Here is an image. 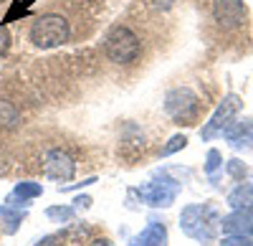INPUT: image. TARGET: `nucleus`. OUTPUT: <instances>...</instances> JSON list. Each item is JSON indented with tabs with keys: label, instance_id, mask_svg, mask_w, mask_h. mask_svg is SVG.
<instances>
[{
	"label": "nucleus",
	"instance_id": "obj_12",
	"mask_svg": "<svg viewBox=\"0 0 253 246\" xmlns=\"http://www.w3.org/2000/svg\"><path fill=\"white\" fill-rule=\"evenodd\" d=\"M228 203H230V206H233L236 211L243 208V206H253V186H248V183L238 186L233 193L228 196Z\"/></svg>",
	"mask_w": 253,
	"mask_h": 246
},
{
	"label": "nucleus",
	"instance_id": "obj_1",
	"mask_svg": "<svg viewBox=\"0 0 253 246\" xmlns=\"http://www.w3.org/2000/svg\"><path fill=\"white\" fill-rule=\"evenodd\" d=\"M28 38L36 49H56L69 44L71 38V26L63 15L48 13V15H41L33 20V26L28 31Z\"/></svg>",
	"mask_w": 253,
	"mask_h": 246
},
{
	"label": "nucleus",
	"instance_id": "obj_5",
	"mask_svg": "<svg viewBox=\"0 0 253 246\" xmlns=\"http://www.w3.org/2000/svg\"><path fill=\"white\" fill-rule=\"evenodd\" d=\"M238 109H241V99H238L236 94L225 97L220 104H218V109L213 112V117L208 119V125L200 130V137H203V140H213L215 135H220V132L230 125V119L236 117Z\"/></svg>",
	"mask_w": 253,
	"mask_h": 246
},
{
	"label": "nucleus",
	"instance_id": "obj_6",
	"mask_svg": "<svg viewBox=\"0 0 253 246\" xmlns=\"http://www.w3.org/2000/svg\"><path fill=\"white\" fill-rule=\"evenodd\" d=\"M180 186L175 180H155V183H147V186L139 188V196L150 203V206H170L175 200Z\"/></svg>",
	"mask_w": 253,
	"mask_h": 246
},
{
	"label": "nucleus",
	"instance_id": "obj_10",
	"mask_svg": "<svg viewBox=\"0 0 253 246\" xmlns=\"http://www.w3.org/2000/svg\"><path fill=\"white\" fill-rule=\"evenodd\" d=\"M225 140L233 145L236 150L248 148L253 142V122L251 119H241V122H230L225 127Z\"/></svg>",
	"mask_w": 253,
	"mask_h": 246
},
{
	"label": "nucleus",
	"instance_id": "obj_3",
	"mask_svg": "<svg viewBox=\"0 0 253 246\" xmlns=\"http://www.w3.org/2000/svg\"><path fill=\"white\" fill-rule=\"evenodd\" d=\"M220 226L218 213L210 206H187L180 216V229L198 241H210Z\"/></svg>",
	"mask_w": 253,
	"mask_h": 246
},
{
	"label": "nucleus",
	"instance_id": "obj_15",
	"mask_svg": "<svg viewBox=\"0 0 253 246\" xmlns=\"http://www.w3.org/2000/svg\"><path fill=\"white\" fill-rule=\"evenodd\" d=\"M0 221L5 223V231H8V234H15L18 223H20V213H15V211H10V208H5V206H0Z\"/></svg>",
	"mask_w": 253,
	"mask_h": 246
},
{
	"label": "nucleus",
	"instance_id": "obj_14",
	"mask_svg": "<svg viewBox=\"0 0 253 246\" xmlns=\"http://www.w3.org/2000/svg\"><path fill=\"white\" fill-rule=\"evenodd\" d=\"M43 193V188L38 186V183H18L15 191H13V198H20V200H26V198H36Z\"/></svg>",
	"mask_w": 253,
	"mask_h": 246
},
{
	"label": "nucleus",
	"instance_id": "obj_16",
	"mask_svg": "<svg viewBox=\"0 0 253 246\" xmlns=\"http://www.w3.org/2000/svg\"><path fill=\"white\" fill-rule=\"evenodd\" d=\"M46 216L48 218H53V221H71L74 218V208H66V206H53V208H48L46 211Z\"/></svg>",
	"mask_w": 253,
	"mask_h": 246
},
{
	"label": "nucleus",
	"instance_id": "obj_26",
	"mask_svg": "<svg viewBox=\"0 0 253 246\" xmlns=\"http://www.w3.org/2000/svg\"><path fill=\"white\" fill-rule=\"evenodd\" d=\"M89 246H112V241H107V239H94Z\"/></svg>",
	"mask_w": 253,
	"mask_h": 246
},
{
	"label": "nucleus",
	"instance_id": "obj_4",
	"mask_svg": "<svg viewBox=\"0 0 253 246\" xmlns=\"http://www.w3.org/2000/svg\"><path fill=\"white\" fill-rule=\"evenodd\" d=\"M198 107H200V101H198V97L190 92V89H172L170 94H167V99H165V109H167V114H170L175 122H185V125H190V119H193L195 114H198Z\"/></svg>",
	"mask_w": 253,
	"mask_h": 246
},
{
	"label": "nucleus",
	"instance_id": "obj_24",
	"mask_svg": "<svg viewBox=\"0 0 253 246\" xmlns=\"http://www.w3.org/2000/svg\"><path fill=\"white\" fill-rule=\"evenodd\" d=\"M228 170L233 173L236 178H241V173H243V168H241V162H238V160H230V165H228Z\"/></svg>",
	"mask_w": 253,
	"mask_h": 246
},
{
	"label": "nucleus",
	"instance_id": "obj_21",
	"mask_svg": "<svg viewBox=\"0 0 253 246\" xmlns=\"http://www.w3.org/2000/svg\"><path fill=\"white\" fill-rule=\"evenodd\" d=\"M8 49H10V33H8V28L3 23H0V56H3Z\"/></svg>",
	"mask_w": 253,
	"mask_h": 246
},
{
	"label": "nucleus",
	"instance_id": "obj_8",
	"mask_svg": "<svg viewBox=\"0 0 253 246\" xmlns=\"http://www.w3.org/2000/svg\"><path fill=\"white\" fill-rule=\"evenodd\" d=\"M46 173L48 178L53 180H71L74 173H76V162L71 160L69 152H63V150H51L48 157H46Z\"/></svg>",
	"mask_w": 253,
	"mask_h": 246
},
{
	"label": "nucleus",
	"instance_id": "obj_13",
	"mask_svg": "<svg viewBox=\"0 0 253 246\" xmlns=\"http://www.w3.org/2000/svg\"><path fill=\"white\" fill-rule=\"evenodd\" d=\"M18 119H20V114H18V109L10 104V101H0V125L3 127H15Z\"/></svg>",
	"mask_w": 253,
	"mask_h": 246
},
{
	"label": "nucleus",
	"instance_id": "obj_23",
	"mask_svg": "<svg viewBox=\"0 0 253 246\" xmlns=\"http://www.w3.org/2000/svg\"><path fill=\"white\" fill-rule=\"evenodd\" d=\"M150 3L157 8V10H170L175 5V0H150Z\"/></svg>",
	"mask_w": 253,
	"mask_h": 246
},
{
	"label": "nucleus",
	"instance_id": "obj_9",
	"mask_svg": "<svg viewBox=\"0 0 253 246\" xmlns=\"http://www.w3.org/2000/svg\"><path fill=\"white\" fill-rule=\"evenodd\" d=\"M220 229L228 236H253V211L251 208H238L220 221Z\"/></svg>",
	"mask_w": 253,
	"mask_h": 246
},
{
	"label": "nucleus",
	"instance_id": "obj_17",
	"mask_svg": "<svg viewBox=\"0 0 253 246\" xmlns=\"http://www.w3.org/2000/svg\"><path fill=\"white\" fill-rule=\"evenodd\" d=\"M185 145H187V137H185V135H175V137H172V140H170V142H167V145L162 148V155L167 157V155H172V152L182 150Z\"/></svg>",
	"mask_w": 253,
	"mask_h": 246
},
{
	"label": "nucleus",
	"instance_id": "obj_18",
	"mask_svg": "<svg viewBox=\"0 0 253 246\" xmlns=\"http://www.w3.org/2000/svg\"><path fill=\"white\" fill-rule=\"evenodd\" d=\"M31 3H33V0H23V3H20V0H15V5L8 10L5 20H15L18 15H20V18H23V15H28V8H31Z\"/></svg>",
	"mask_w": 253,
	"mask_h": 246
},
{
	"label": "nucleus",
	"instance_id": "obj_7",
	"mask_svg": "<svg viewBox=\"0 0 253 246\" xmlns=\"http://www.w3.org/2000/svg\"><path fill=\"white\" fill-rule=\"evenodd\" d=\"M246 3L243 0H213V15L220 26L236 28L246 20Z\"/></svg>",
	"mask_w": 253,
	"mask_h": 246
},
{
	"label": "nucleus",
	"instance_id": "obj_27",
	"mask_svg": "<svg viewBox=\"0 0 253 246\" xmlns=\"http://www.w3.org/2000/svg\"><path fill=\"white\" fill-rule=\"evenodd\" d=\"M0 3H5V0H0Z\"/></svg>",
	"mask_w": 253,
	"mask_h": 246
},
{
	"label": "nucleus",
	"instance_id": "obj_22",
	"mask_svg": "<svg viewBox=\"0 0 253 246\" xmlns=\"http://www.w3.org/2000/svg\"><path fill=\"white\" fill-rule=\"evenodd\" d=\"M36 246H63V236H46V239H41Z\"/></svg>",
	"mask_w": 253,
	"mask_h": 246
},
{
	"label": "nucleus",
	"instance_id": "obj_20",
	"mask_svg": "<svg viewBox=\"0 0 253 246\" xmlns=\"http://www.w3.org/2000/svg\"><path fill=\"white\" fill-rule=\"evenodd\" d=\"M220 246H253V241L248 236H225Z\"/></svg>",
	"mask_w": 253,
	"mask_h": 246
},
{
	"label": "nucleus",
	"instance_id": "obj_25",
	"mask_svg": "<svg viewBox=\"0 0 253 246\" xmlns=\"http://www.w3.org/2000/svg\"><path fill=\"white\" fill-rule=\"evenodd\" d=\"M76 206H79V208H89V206H91V198H86V196L79 198V200H76Z\"/></svg>",
	"mask_w": 253,
	"mask_h": 246
},
{
	"label": "nucleus",
	"instance_id": "obj_19",
	"mask_svg": "<svg viewBox=\"0 0 253 246\" xmlns=\"http://www.w3.org/2000/svg\"><path fill=\"white\" fill-rule=\"evenodd\" d=\"M218 168H220V152H218V150H210V152H208V162H205V170L213 175Z\"/></svg>",
	"mask_w": 253,
	"mask_h": 246
},
{
	"label": "nucleus",
	"instance_id": "obj_11",
	"mask_svg": "<svg viewBox=\"0 0 253 246\" xmlns=\"http://www.w3.org/2000/svg\"><path fill=\"white\" fill-rule=\"evenodd\" d=\"M165 239H167V229L162 223H150L134 241V246H165Z\"/></svg>",
	"mask_w": 253,
	"mask_h": 246
},
{
	"label": "nucleus",
	"instance_id": "obj_2",
	"mask_svg": "<svg viewBox=\"0 0 253 246\" xmlns=\"http://www.w3.org/2000/svg\"><path fill=\"white\" fill-rule=\"evenodd\" d=\"M104 53L114 64H132L142 53V44L132 28L126 26H114L107 38H104Z\"/></svg>",
	"mask_w": 253,
	"mask_h": 246
}]
</instances>
